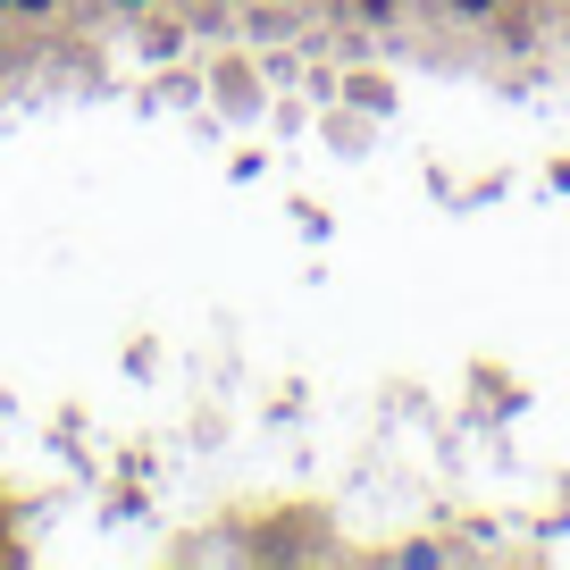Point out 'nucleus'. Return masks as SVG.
Here are the masks:
<instances>
[{"label":"nucleus","instance_id":"1","mask_svg":"<svg viewBox=\"0 0 570 570\" xmlns=\"http://www.w3.org/2000/svg\"><path fill=\"white\" fill-rule=\"evenodd\" d=\"M453 9H462V18H479V9H495V0H453Z\"/></svg>","mask_w":570,"mask_h":570},{"label":"nucleus","instance_id":"2","mask_svg":"<svg viewBox=\"0 0 570 570\" xmlns=\"http://www.w3.org/2000/svg\"><path fill=\"white\" fill-rule=\"evenodd\" d=\"M18 9H51V0H18Z\"/></svg>","mask_w":570,"mask_h":570}]
</instances>
